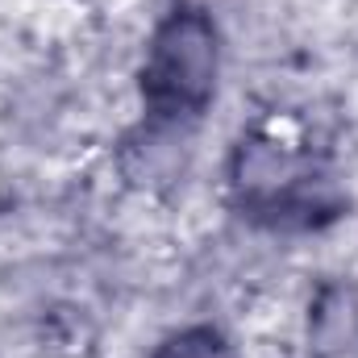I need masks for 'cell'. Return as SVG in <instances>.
<instances>
[{"mask_svg": "<svg viewBox=\"0 0 358 358\" xmlns=\"http://www.w3.org/2000/svg\"><path fill=\"white\" fill-rule=\"evenodd\" d=\"M229 192L238 213L271 234H308L346 217L350 196L334 167L313 150H296L271 134L238 142L229 163Z\"/></svg>", "mask_w": 358, "mask_h": 358, "instance_id": "cell-1", "label": "cell"}, {"mask_svg": "<svg viewBox=\"0 0 358 358\" xmlns=\"http://www.w3.org/2000/svg\"><path fill=\"white\" fill-rule=\"evenodd\" d=\"M221 84V25L204 4L179 0L150 29L142 67H138V100L150 125L176 129L200 121Z\"/></svg>", "mask_w": 358, "mask_h": 358, "instance_id": "cell-2", "label": "cell"}, {"mask_svg": "<svg viewBox=\"0 0 358 358\" xmlns=\"http://www.w3.org/2000/svg\"><path fill=\"white\" fill-rule=\"evenodd\" d=\"M150 358H238V350L217 325H187L167 334Z\"/></svg>", "mask_w": 358, "mask_h": 358, "instance_id": "cell-3", "label": "cell"}]
</instances>
